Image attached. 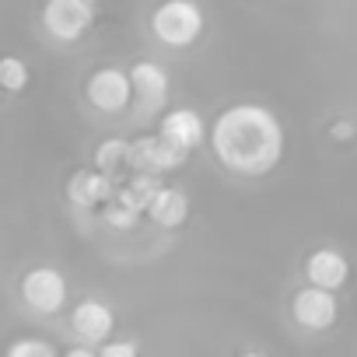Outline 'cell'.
<instances>
[{
  "instance_id": "obj_4",
  "label": "cell",
  "mask_w": 357,
  "mask_h": 357,
  "mask_svg": "<svg viewBox=\"0 0 357 357\" xmlns=\"http://www.w3.org/2000/svg\"><path fill=\"white\" fill-rule=\"evenodd\" d=\"M22 298L39 315H56L67 305V280L53 266H36L22 280Z\"/></svg>"
},
{
  "instance_id": "obj_16",
  "label": "cell",
  "mask_w": 357,
  "mask_h": 357,
  "mask_svg": "<svg viewBox=\"0 0 357 357\" xmlns=\"http://www.w3.org/2000/svg\"><path fill=\"white\" fill-rule=\"evenodd\" d=\"M0 84H4V91H25V84H29L25 60H18V56H4V60H0Z\"/></svg>"
},
{
  "instance_id": "obj_7",
  "label": "cell",
  "mask_w": 357,
  "mask_h": 357,
  "mask_svg": "<svg viewBox=\"0 0 357 357\" xmlns=\"http://www.w3.org/2000/svg\"><path fill=\"white\" fill-rule=\"evenodd\" d=\"M137 172H175V168H183L186 161V151H178L175 144H168L161 133L158 137H140L130 144V158H126Z\"/></svg>"
},
{
  "instance_id": "obj_11",
  "label": "cell",
  "mask_w": 357,
  "mask_h": 357,
  "mask_svg": "<svg viewBox=\"0 0 357 357\" xmlns=\"http://www.w3.org/2000/svg\"><path fill=\"white\" fill-rule=\"evenodd\" d=\"M67 197L74 207L88 211V207H98V204H109L116 193H112V175L95 168V172H74L70 183H67Z\"/></svg>"
},
{
  "instance_id": "obj_15",
  "label": "cell",
  "mask_w": 357,
  "mask_h": 357,
  "mask_svg": "<svg viewBox=\"0 0 357 357\" xmlns=\"http://www.w3.org/2000/svg\"><path fill=\"white\" fill-rule=\"evenodd\" d=\"M126 158H130V144L119 140V137H112V140H102V144H98V151H95V168L116 172Z\"/></svg>"
},
{
  "instance_id": "obj_19",
  "label": "cell",
  "mask_w": 357,
  "mask_h": 357,
  "mask_svg": "<svg viewBox=\"0 0 357 357\" xmlns=\"http://www.w3.org/2000/svg\"><path fill=\"white\" fill-rule=\"evenodd\" d=\"M98 354L102 357H133L137 354V343H102Z\"/></svg>"
},
{
  "instance_id": "obj_14",
  "label": "cell",
  "mask_w": 357,
  "mask_h": 357,
  "mask_svg": "<svg viewBox=\"0 0 357 357\" xmlns=\"http://www.w3.org/2000/svg\"><path fill=\"white\" fill-rule=\"evenodd\" d=\"M165 186V178L158 175V172H137L133 178H130V190H123L119 193V200H126L130 207H137L140 214L151 207V200L158 197V190Z\"/></svg>"
},
{
  "instance_id": "obj_17",
  "label": "cell",
  "mask_w": 357,
  "mask_h": 357,
  "mask_svg": "<svg viewBox=\"0 0 357 357\" xmlns=\"http://www.w3.org/2000/svg\"><path fill=\"white\" fill-rule=\"evenodd\" d=\"M102 218H105L112 228H119V231H130V228L137 225L140 211H137V207H130L126 200H119V197H116V204L109 200V207H105V214H102Z\"/></svg>"
},
{
  "instance_id": "obj_5",
  "label": "cell",
  "mask_w": 357,
  "mask_h": 357,
  "mask_svg": "<svg viewBox=\"0 0 357 357\" xmlns=\"http://www.w3.org/2000/svg\"><path fill=\"white\" fill-rule=\"evenodd\" d=\"M133 98V81H130V70L123 74L119 67H102L88 77V102L105 112V116H119L126 112Z\"/></svg>"
},
{
  "instance_id": "obj_2",
  "label": "cell",
  "mask_w": 357,
  "mask_h": 357,
  "mask_svg": "<svg viewBox=\"0 0 357 357\" xmlns=\"http://www.w3.org/2000/svg\"><path fill=\"white\" fill-rule=\"evenodd\" d=\"M151 32L158 43L175 46V50L193 46L204 36V11L193 0H165L151 15Z\"/></svg>"
},
{
  "instance_id": "obj_9",
  "label": "cell",
  "mask_w": 357,
  "mask_h": 357,
  "mask_svg": "<svg viewBox=\"0 0 357 357\" xmlns=\"http://www.w3.org/2000/svg\"><path fill=\"white\" fill-rule=\"evenodd\" d=\"M130 81H133V95L144 105V112H158L168 102V74L165 67H158L154 60H140L130 67Z\"/></svg>"
},
{
  "instance_id": "obj_13",
  "label": "cell",
  "mask_w": 357,
  "mask_h": 357,
  "mask_svg": "<svg viewBox=\"0 0 357 357\" xmlns=\"http://www.w3.org/2000/svg\"><path fill=\"white\" fill-rule=\"evenodd\" d=\"M147 214L161 228H178V225H186V218H190V197L183 190H175V186H161L158 197L151 200Z\"/></svg>"
},
{
  "instance_id": "obj_1",
  "label": "cell",
  "mask_w": 357,
  "mask_h": 357,
  "mask_svg": "<svg viewBox=\"0 0 357 357\" xmlns=\"http://www.w3.org/2000/svg\"><path fill=\"white\" fill-rule=\"evenodd\" d=\"M207 133L214 154L235 175H266L284 158V126L266 105H231L214 119Z\"/></svg>"
},
{
  "instance_id": "obj_20",
  "label": "cell",
  "mask_w": 357,
  "mask_h": 357,
  "mask_svg": "<svg viewBox=\"0 0 357 357\" xmlns=\"http://www.w3.org/2000/svg\"><path fill=\"white\" fill-rule=\"evenodd\" d=\"M91 354H95L91 343H88V347H70V350H67V357H91Z\"/></svg>"
},
{
  "instance_id": "obj_6",
  "label": "cell",
  "mask_w": 357,
  "mask_h": 357,
  "mask_svg": "<svg viewBox=\"0 0 357 357\" xmlns=\"http://www.w3.org/2000/svg\"><path fill=\"white\" fill-rule=\"evenodd\" d=\"M291 315H294V322H298L301 329H326V326H333L336 315H340L336 291L319 287V284L301 287V291L294 294V301H291Z\"/></svg>"
},
{
  "instance_id": "obj_8",
  "label": "cell",
  "mask_w": 357,
  "mask_h": 357,
  "mask_svg": "<svg viewBox=\"0 0 357 357\" xmlns=\"http://www.w3.org/2000/svg\"><path fill=\"white\" fill-rule=\"evenodd\" d=\"M158 133L168 144H175L178 151H186V154L211 137L207 126H204V119H200V112H193V109H172V112H165Z\"/></svg>"
},
{
  "instance_id": "obj_3",
  "label": "cell",
  "mask_w": 357,
  "mask_h": 357,
  "mask_svg": "<svg viewBox=\"0 0 357 357\" xmlns=\"http://www.w3.org/2000/svg\"><path fill=\"white\" fill-rule=\"evenodd\" d=\"M95 22V0H46L43 29L56 43H77Z\"/></svg>"
},
{
  "instance_id": "obj_10",
  "label": "cell",
  "mask_w": 357,
  "mask_h": 357,
  "mask_svg": "<svg viewBox=\"0 0 357 357\" xmlns=\"http://www.w3.org/2000/svg\"><path fill=\"white\" fill-rule=\"evenodd\" d=\"M112 326H116V315H112V308L109 305H102V301H95V298H88V301H81L74 312H70V329L84 340V343H102L109 333H112Z\"/></svg>"
},
{
  "instance_id": "obj_22",
  "label": "cell",
  "mask_w": 357,
  "mask_h": 357,
  "mask_svg": "<svg viewBox=\"0 0 357 357\" xmlns=\"http://www.w3.org/2000/svg\"><path fill=\"white\" fill-rule=\"evenodd\" d=\"M0 91H4V84H0Z\"/></svg>"
},
{
  "instance_id": "obj_21",
  "label": "cell",
  "mask_w": 357,
  "mask_h": 357,
  "mask_svg": "<svg viewBox=\"0 0 357 357\" xmlns=\"http://www.w3.org/2000/svg\"><path fill=\"white\" fill-rule=\"evenodd\" d=\"M333 133H336L340 140H347V137H350V123H340V126H333Z\"/></svg>"
},
{
  "instance_id": "obj_12",
  "label": "cell",
  "mask_w": 357,
  "mask_h": 357,
  "mask_svg": "<svg viewBox=\"0 0 357 357\" xmlns=\"http://www.w3.org/2000/svg\"><path fill=\"white\" fill-rule=\"evenodd\" d=\"M305 273H308L312 284L329 287V291H340V287L347 284V277H350V263H347V256L336 252V249H319V252L308 256Z\"/></svg>"
},
{
  "instance_id": "obj_18",
  "label": "cell",
  "mask_w": 357,
  "mask_h": 357,
  "mask_svg": "<svg viewBox=\"0 0 357 357\" xmlns=\"http://www.w3.org/2000/svg\"><path fill=\"white\" fill-rule=\"evenodd\" d=\"M56 347L46 340H18L8 347V357H53Z\"/></svg>"
}]
</instances>
